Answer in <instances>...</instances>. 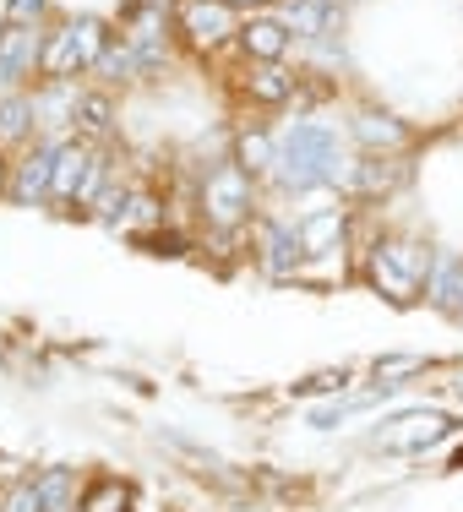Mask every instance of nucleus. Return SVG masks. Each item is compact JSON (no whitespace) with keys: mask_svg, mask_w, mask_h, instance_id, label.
Segmentation results:
<instances>
[{"mask_svg":"<svg viewBox=\"0 0 463 512\" xmlns=\"http://www.w3.org/2000/svg\"><path fill=\"white\" fill-rule=\"evenodd\" d=\"M284 180L295 191H311V186H327V180H338L344 169H338V137L327 126H295L289 131V142H284Z\"/></svg>","mask_w":463,"mask_h":512,"instance_id":"obj_1","label":"nucleus"},{"mask_svg":"<svg viewBox=\"0 0 463 512\" xmlns=\"http://www.w3.org/2000/svg\"><path fill=\"white\" fill-rule=\"evenodd\" d=\"M425 278H431V256L420 246H409V240H382V246L371 251V284L382 289V295H393L398 306L420 295Z\"/></svg>","mask_w":463,"mask_h":512,"instance_id":"obj_2","label":"nucleus"},{"mask_svg":"<svg viewBox=\"0 0 463 512\" xmlns=\"http://www.w3.org/2000/svg\"><path fill=\"white\" fill-rule=\"evenodd\" d=\"M104 50H109L104 22H93V17L66 22V28H60L55 39L44 44L39 71H44V77H55V82H66V77H77V66H99V55H104Z\"/></svg>","mask_w":463,"mask_h":512,"instance_id":"obj_3","label":"nucleus"},{"mask_svg":"<svg viewBox=\"0 0 463 512\" xmlns=\"http://www.w3.org/2000/svg\"><path fill=\"white\" fill-rule=\"evenodd\" d=\"M202 213H207V224L235 229L240 218L251 213V175H246V169H240V164L213 169L207 186H202Z\"/></svg>","mask_w":463,"mask_h":512,"instance_id":"obj_4","label":"nucleus"},{"mask_svg":"<svg viewBox=\"0 0 463 512\" xmlns=\"http://www.w3.org/2000/svg\"><path fill=\"white\" fill-rule=\"evenodd\" d=\"M453 431V420L447 414H404V420H393V431L376 436V447L382 453H425V447H436L442 436Z\"/></svg>","mask_w":463,"mask_h":512,"instance_id":"obj_5","label":"nucleus"},{"mask_svg":"<svg viewBox=\"0 0 463 512\" xmlns=\"http://www.w3.org/2000/svg\"><path fill=\"white\" fill-rule=\"evenodd\" d=\"M180 28L191 33V44L213 50V44H224L235 33V11L224 0H180Z\"/></svg>","mask_w":463,"mask_h":512,"instance_id":"obj_6","label":"nucleus"},{"mask_svg":"<svg viewBox=\"0 0 463 512\" xmlns=\"http://www.w3.org/2000/svg\"><path fill=\"white\" fill-rule=\"evenodd\" d=\"M39 60H44V44L28 22H11V28L0 33V82H22Z\"/></svg>","mask_w":463,"mask_h":512,"instance_id":"obj_7","label":"nucleus"},{"mask_svg":"<svg viewBox=\"0 0 463 512\" xmlns=\"http://www.w3.org/2000/svg\"><path fill=\"white\" fill-rule=\"evenodd\" d=\"M88 175H93V153L82 148V142H71V148L55 153V186H50V191H55L60 202H82Z\"/></svg>","mask_w":463,"mask_h":512,"instance_id":"obj_8","label":"nucleus"},{"mask_svg":"<svg viewBox=\"0 0 463 512\" xmlns=\"http://www.w3.org/2000/svg\"><path fill=\"white\" fill-rule=\"evenodd\" d=\"M240 44H246V55L257 60V66H278L289 50V28L284 22H246V28H240Z\"/></svg>","mask_w":463,"mask_h":512,"instance_id":"obj_9","label":"nucleus"},{"mask_svg":"<svg viewBox=\"0 0 463 512\" xmlns=\"http://www.w3.org/2000/svg\"><path fill=\"white\" fill-rule=\"evenodd\" d=\"M50 186H55V153H50V148H39V153H28V158L17 164L11 197H17V202H33V197H44Z\"/></svg>","mask_w":463,"mask_h":512,"instance_id":"obj_10","label":"nucleus"},{"mask_svg":"<svg viewBox=\"0 0 463 512\" xmlns=\"http://www.w3.org/2000/svg\"><path fill=\"white\" fill-rule=\"evenodd\" d=\"M82 512H131L137 507V491H131L120 474H99V480H88V491H82Z\"/></svg>","mask_w":463,"mask_h":512,"instance_id":"obj_11","label":"nucleus"},{"mask_svg":"<svg viewBox=\"0 0 463 512\" xmlns=\"http://www.w3.org/2000/svg\"><path fill=\"white\" fill-rule=\"evenodd\" d=\"M284 28L322 39L327 28H338V6H333V0H295V6H289V17H284Z\"/></svg>","mask_w":463,"mask_h":512,"instance_id":"obj_12","label":"nucleus"},{"mask_svg":"<svg viewBox=\"0 0 463 512\" xmlns=\"http://www.w3.org/2000/svg\"><path fill=\"white\" fill-rule=\"evenodd\" d=\"M289 88H295V82H289L278 66H251L246 71V93H251V99H262V104H284Z\"/></svg>","mask_w":463,"mask_h":512,"instance_id":"obj_13","label":"nucleus"},{"mask_svg":"<svg viewBox=\"0 0 463 512\" xmlns=\"http://www.w3.org/2000/svg\"><path fill=\"white\" fill-rule=\"evenodd\" d=\"M431 300L442 311L463 316V262H436V284H431Z\"/></svg>","mask_w":463,"mask_h":512,"instance_id":"obj_14","label":"nucleus"},{"mask_svg":"<svg viewBox=\"0 0 463 512\" xmlns=\"http://www.w3.org/2000/svg\"><path fill=\"white\" fill-rule=\"evenodd\" d=\"M355 131H360L365 148H398V142H404V126H398L393 115H360Z\"/></svg>","mask_w":463,"mask_h":512,"instance_id":"obj_15","label":"nucleus"},{"mask_svg":"<svg viewBox=\"0 0 463 512\" xmlns=\"http://www.w3.org/2000/svg\"><path fill=\"white\" fill-rule=\"evenodd\" d=\"M398 180H404V169H398L393 158H365V164L355 169V186L360 191H393Z\"/></svg>","mask_w":463,"mask_h":512,"instance_id":"obj_16","label":"nucleus"},{"mask_svg":"<svg viewBox=\"0 0 463 512\" xmlns=\"http://www.w3.org/2000/svg\"><path fill=\"white\" fill-rule=\"evenodd\" d=\"M235 164H240V169H246V175H251V180H257V175H262V169H267V164H273V142H267V137H262V131H246V137H240V148H235Z\"/></svg>","mask_w":463,"mask_h":512,"instance_id":"obj_17","label":"nucleus"},{"mask_svg":"<svg viewBox=\"0 0 463 512\" xmlns=\"http://www.w3.org/2000/svg\"><path fill=\"white\" fill-rule=\"evenodd\" d=\"M71 120H77L82 131H104L109 126V99L104 93H82V99L71 104Z\"/></svg>","mask_w":463,"mask_h":512,"instance_id":"obj_18","label":"nucleus"},{"mask_svg":"<svg viewBox=\"0 0 463 512\" xmlns=\"http://www.w3.org/2000/svg\"><path fill=\"white\" fill-rule=\"evenodd\" d=\"M28 120H33L28 99H6L0 104V137H28Z\"/></svg>","mask_w":463,"mask_h":512,"instance_id":"obj_19","label":"nucleus"},{"mask_svg":"<svg viewBox=\"0 0 463 512\" xmlns=\"http://www.w3.org/2000/svg\"><path fill=\"white\" fill-rule=\"evenodd\" d=\"M66 491H71V474L66 469H50L39 480V496H44V512H60L66 507Z\"/></svg>","mask_w":463,"mask_h":512,"instance_id":"obj_20","label":"nucleus"},{"mask_svg":"<svg viewBox=\"0 0 463 512\" xmlns=\"http://www.w3.org/2000/svg\"><path fill=\"white\" fill-rule=\"evenodd\" d=\"M99 71L104 77H131V71H137V55H131L126 44H109V50L99 55Z\"/></svg>","mask_w":463,"mask_h":512,"instance_id":"obj_21","label":"nucleus"},{"mask_svg":"<svg viewBox=\"0 0 463 512\" xmlns=\"http://www.w3.org/2000/svg\"><path fill=\"white\" fill-rule=\"evenodd\" d=\"M6 512H44V496H39V480H28V485H17L11 491V502Z\"/></svg>","mask_w":463,"mask_h":512,"instance_id":"obj_22","label":"nucleus"},{"mask_svg":"<svg viewBox=\"0 0 463 512\" xmlns=\"http://www.w3.org/2000/svg\"><path fill=\"white\" fill-rule=\"evenodd\" d=\"M344 382H349L344 371H322V376H311V382H295V393H300V398H311V393H338Z\"/></svg>","mask_w":463,"mask_h":512,"instance_id":"obj_23","label":"nucleus"},{"mask_svg":"<svg viewBox=\"0 0 463 512\" xmlns=\"http://www.w3.org/2000/svg\"><path fill=\"white\" fill-rule=\"evenodd\" d=\"M409 371H420V360H376V382L382 387H393V376H409Z\"/></svg>","mask_w":463,"mask_h":512,"instance_id":"obj_24","label":"nucleus"},{"mask_svg":"<svg viewBox=\"0 0 463 512\" xmlns=\"http://www.w3.org/2000/svg\"><path fill=\"white\" fill-rule=\"evenodd\" d=\"M137 246H148V251H164V256H175L180 246H186V240H180V235H137Z\"/></svg>","mask_w":463,"mask_h":512,"instance_id":"obj_25","label":"nucleus"},{"mask_svg":"<svg viewBox=\"0 0 463 512\" xmlns=\"http://www.w3.org/2000/svg\"><path fill=\"white\" fill-rule=\"evenodd\" d=\"M39 11H44V0H11V6H6V17H11V22H33Z\"/></svg>","mask_w":463,"mask_h":512,"instance_id":"obj_26","label":"nucleus"},{"mask_svg":"<svg viewBox=\"0 0 463 512\" xmlns=\"http://www.w3.org/2000/svg\"><path fill=\"white\" fill-rule=\"evenodd\" d=\"M224 6L235 11V6H267V0H224Z\"/></svg>","mask_w":463,"mask_h":512,"instance_id":"obj_27","label":"nucleus"},{"mask_svg":"<svg viewBox=\"0 0 463 512\" xmlns=\"http://www.w3.org/2000/svg\"><path fill=\"white\" fill-rule=\"evenodd\" d=\"M11 186V169H6V158H0V191H6Z\"/></svg>","mask_w":463,"mask_h":512,"instance_id":"obj_28","label":"nucleus"},{"mask_svg":"<svg viewBox=\"0 0 463 512\" xmlns=\"http://www.w3.org/2000/svg\"><path fill=\"white\" fill-rule=\"evenodd\" d=\"M453 469H463V447H458V458H453Z\"/></svg>","mask_w":463,"mask_h":512,"instance_id":"obj_29","label":"nucleus"}]
</instances>
